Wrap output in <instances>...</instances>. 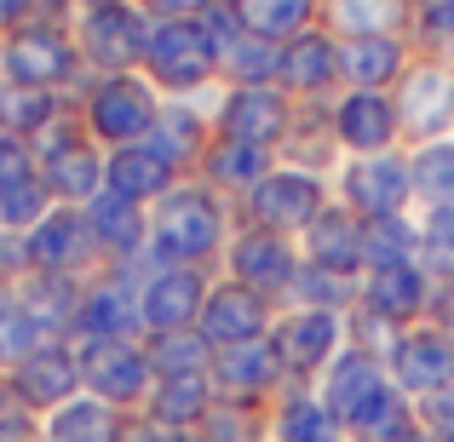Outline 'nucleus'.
<instances>
[{"instance_id":"7c9ffc66","label":"nucleus","mask_w":454,"mask_h":442,"mask_svg":"<svg viewBox=\"0 0 454 442\" xmlns=\"http://www.w3.org/2000/svg\"><path fill=\"white\" fill-rule=\"evenodd\" d=\"M322 29L340 41H368V35H414V0H322Z\"/></svg>"},{"instance_id":"9d476101","label":"nucleus","mask_w":454,"mask_h":442,"mask_svg":"<svg viewBox=\"0 0 454 442\" xmlns=\"http://www.w3.org/2000/svg\"><path fill=\"white\" fill-rule=\"evenodd\" d=\"M305 253L294 236H277V230H259V224H236L231 230V247H224V265L219 276L242 282V288L277 299V305H288V288L294 276H300Z\"/></svg>"},{"instance_id":"f257e3e1","label":"nucleus","mask_w":454,"mask_h":442,"mask_svg":"<svg viewBox=\"0 0 454 442\" xmlns=\"http://www.w3.org/2000/svg\"><path fill=\"white\" fill-rule=\"evenodd\" d=\"M231 230H236V201H224L201 178L173 184L150 207V253L161 265H196V270L224 265Z\"/></svg>"},{"instance_id":"b1692460","label":"nucleus","mask_w":454,"mask_h":442,"mask_svg":"<svg viewBox=\"0 0 454 442\" xmlns=\"http://www.w3.org/2000/svg\"><path fill=\"white\" fill-rule=\"evenodd\" d=\"M81 213H87V224H92V242H98L104 265L121 270V265L150 259V207H138V201L104 190V196H92Z\"/></svg>"},{"instance_id":"4c0bfd02","label":"nucleus","mask_w":454,"mask_h":442,"mask_svg":"<svg viewBox=\"0 0 454 442\" xmlns=\"http://www.w3.org/2000/svg\"><path fill=\"white\" fill-rule=\"evenodd\" d=\"M409 178H414V213L426 207H454V138L409 150Z\"/></svg>"},{"instance_id":"20e7f679","label":"nucleus","mask_w":454,"mask_h":442,"mask_svg":"<svg viewBox=\"0 0 454 442\" xmlns=\"http://www.w3.org/2000/svg\"><path fill=\"white\" fill-rule=\"evenodd\" d=\"M333 201V178L300 173V167H270L242 201H236V224H259V230H277V236H300L322 219V207Z\"/></svg>"},{"instance_id":"6e6d98bb","label":"nucleus","mask_w":454,"mask_h":442,"mask_svg":"<svg viewBox=\"0 0 454 442\" xmlns=\"http://www.w3.org/2000/svg\"><path fill=\"white\" fill-rule=\"evenodd\" d=\"M167 442H201L196 431H167Z\"/></svg>"},{"instance_id":"1a4fd4ad","label":"nucleus","mask_w":454,"mask_h":442,"mask_svg":"<svg viewBox=\"0 0 454 442\" xmlns=\"http://www.w3.org/2000/svg\"><path fill=\"white\" fill-rule=\"evenodd\" d=\"M270 345H277V362L288 374V385H317L322 368L351 345L340 310H300V305H282L277 328H270Z\"/></svg>"},{"instance_id":"4468645a","label":"nucleus","mask_w":454,"mask_h":442,"mask_svg":"<svg viewBox=\"0 0 454 442\" xmlns=\"http://www.w3.org/2000/svg\"><path fill=\"white\" fill-rule=\"evenodd\" d=\"M386 374L409 402L432 397V391H449L454 385V333L437 328V322L403 328L397 339H391V351H386Z\"/></svg>"},{"instance_id":"ea45409f","label":"nucleus","mask_w":454,"mask_h":442,"mask_svg":"<svg viewBox=\"0 0 454 442\" xmlns=\"http://www.w3.org/2000/svg\"><path fill=\"white\" fill-rule=\"evenodd\" d=\"M150 351V368L155 379H190V374H213V345L201 339V328H184V333H155V339H145Z\"/></svg>"},{"instance_id":"bb28decb","label":"nucleus","mask_w":454,"mask_h":442,"mask_svg":"<svg viewBox=\"0 0 454 442\" xmlns=\"http://www.w3.org/2000/svg\"><path fill=\"white\" fill-rule=\"evenodd\" d=\"M150 144L161 150L184 178H196L201 155H207V144H213V104H201V98H167L161 115H155Z\"/></svg>"},{"instance_id":"c756f323","label":"nucleus","mask_w":454,"mask_h":442,"mask_svg":"<svg viewBox=\"0 0 454 442\" xmlns=\"http://www.w3.org/2000/svg\"><path fill=\"white\" fill-rule=\"evenodd\" d=\"M104 161H110V150L92 144V138H81V144L46 155L41 178H46V190H52L58 207H87L92 196H104Z\"/></svg>"},{"instance_id":"72a5a7b5","label":"nucleus","mask_w":454,"mask_h":442,"mask_svg":"<svg viewBox=\"0 0 454 442\" xmlns=\"http://www.w3.org/2000/svg\"><path fill=\"white\" fill-rule=\"evenodd\" d=\"M81 288L87 282L81 276H41V270H29V276L12 288L23 310H29L35 322H41L52 339H69V328H75V305H81Z\"/></svg>"},{"instance_id":"c85d7f7f","label":"nucleus","mask_w":454,"mask_h":442,"mask_svg":"<svg viewBox=\"0 0 454 442\" xmlns=\"http://www.w3.org/2000/svg\"><path fill=\"white\" fill-rule=\"evenodd\" d=\"M414 64V41L403 35H368V41H340V69L345 87L363 92H397L403 69Z\"/></svg>"},{"instance_id":"052dcab7","label":"nucleus","mask_w":454,"mask_h":442,"mask_svg":"<svg viewBox=\"0 0 454 442\" xmlns=\"http://www.w3.org/2000/svg\"><path fill=\"white\" fill-rule=\"evenodd\" d=\"M0 379H6V368H0Z\"/></svg>"},{"instance_id":"cd10ccee","label":"nucleus","mask_w":454,"mask_h":442,"mask_svg":"<svg viewBox=\"0 0 454 442\" xmlns=\"http://www.w3.org/2000/svg\"><path fill=\"white\" fill-rule=\"evenodd\" d=\"M173 184H184V173H178V167L167 161V155L155 150L150 138H145V144L110 150V161H104V190L138 201V207H155V201H161Z\"/></svg>"},{"instance_id":"7ed1b4c3","label":"nucleus","mask_w":454,"mask_h":442,"mask_svg":"<svg viewBox=\"0 0 454 442\" xmlns=\"http://www.w3.org/2000/svg\"><path fill=\"white\" fill-rule=\"evenodd\" d=\"M161 92L145 81V69L133 75H92L81 92V121H87L92 144L121 150V144H145L155 133V115H161Z\"/></svg>"},{"instance_id":"ddd939ff","label":"nucleus","mask_w":454,"mask_h":442,"mask_svg":"<svg viewBox=\"0 0 454 442\" xmlns=\"http://www.w3.org/2000/svg\"><path fill=\"white\" fill-rule=\"evenodd\" d=\"M69 339L87 345V339H145V299H138V276L104 265L87 276L75 305V328Z\"/></svg>"},{"instance_id":"8fccbe9b","label":"nucleus","mask_w":454,"mask_h":442,"mask_svg":"<svg viewBox=\"0 0 454 442\" xmlns=\"http://www.w3.org/2000/svg\"><path fill=\"white\" fill-rule=\"evenodd\" d=\"M213 0H138V12H145L150 23H184V18H201Z\"/></svg>"},{"instance_id":"09e8293b","label":"nucleus","mask_w":454,"mask_h":442,"mask_svg":"<svg viewBox=\"0 0 454 442\" xmlns=\"http://www.w3.org/2000/svg\"><path fill=\"white\" fill-rule=\"evenodd\" d=\"M414 420H420L426 437L449 442V437H454V385H449V391H432V397L414 402Z\"/></svg>"},{"instance_id":"4be33fe9","label":"nucleus","mask_w":454,"mask_h":442,"mask_svg":"<svg viewBox=\"0 0 454 442\" xmlns=\"http://www.w3.org/2000/svg\"><path fill=\"white\" fill-rule=\"evenodd\" d=\"M6 385L29 402L41 420H46V414H58L64 402H75L81 391H87V385H81V356H75V345H69V339H46L29 362L12 368Z\"/></svg>"},{"instance_id":"de8ad7c7","label":"nucleus","mask_w":454,"mask_h":442,"mask_svg":"<svg viewBox=\"0 0 454 442\" xmlns=\"http://www.w3.org/2000/svg\"><path fill=\"white\" fill-rule=\"evenodd\" d=\"M414 52L454 58V0H414Z\"/></svg>"},{"instance_id":"39448f33","label":"nucleus","mask_w":454,"mask_h":442,"mask_svg":"<svg viewBox=\"0 0 454 442\" xmlns=\"http://www.w3.org/2000/svg\"><path fill=\"white\" fill-rule=\"evenodd\" d=\"M87 75L81 64V46L69 29L52 23H18V29L0 41V81L6 87H35V92H69Z\"/></svg>"},{"instance_id":"6ab92c4d","label":"nucleus","mask_w":454,"mask_h":442,"mask_svg":"<svg viewBox=\"0 0 454 442\" xmlns=\"http://www.w3.org/2000/svg\"><path fill=\"white\" fill-rule=\"evenodd\" d=\"M333 138H340L345 161H351V155H391V150H403L397 98H391V92L345 87L340 98H333Z\"/></svg>"},{"instance_id":"a19ab883","label":"nucleus","mask_w":454,"mask_h":442,"mask_svg":"<svg viewBox=\"0 0 454 442\" xmlns=\"http://www.w3.org/2000/svg\"><path fill=\"white\" fill-rule=\"evenodd\" d=\"M236 12L254 35H270V41H294L322 23V0H236Z\"/></svg>"},{"instance_id":"f03ea898","label":"nucleus","mask_w":454,"mask_h":442,"mask_svg":"<svg viewBox=\"0 0 454 442\" xmlns=\"http://www.w3.org/2000/svg\"><path fill=\"white\" fill-rule=\"evenodd\" d=\"M145 81L161 98H201L207 87H219V41L207 35V23H150Z\"/></svg>"},{"instance_id":"a878e982","label":"nucleus","mask_w":454,"mask_h":442,"mask_svg":"<svg viewBox=\"0 0 454 442\" xmlns=\"http://www.w3.org/2000/svg\"><path fill=\"white\" fill-rule=\"evenodd\" d=\"M282 167H300V173H317V178H340L345 167V150L333 138V98L322 104H294V127L277 150Z\"/></svg>"},{"instance_id":"5fc2aeb1","label":"nucleus","mask_w":454,"mask_h":442,"mask_svg":"<svg viewBox=\"0 0 454 442\" xmlns=\"http://www.w3.org/2000/svg\"><path fill=\"white\" fill-rule=\"evenodd\" d=\"M0 442H46L41 431H23V437H0Z\"/></svg>"},{"instance_id":"f8f14e48","label":"nucleus","mask_w":454,"mask_h":442,"mask_svg":"<svg viewBox=\"0 0 454 442\" xmlns=\"http://www.w3.org/2000/svg\"><path fill=\"white\" fill-rule=\"evenodd\" d=\"M294 127V98L282 87H224L213 98V138L277 155Z\"/></svg>"},{"instance_id":"37998d69","label":"nucleus","mask_w":454,"mask_h":442,"mask_svg":"<svg viewBox=\"0 0 454 442\" xmlns=\"http://www.w3.org/2000/svg\"><path fill=\"white\" fill-rule=\"evenodd\" d=\"M64 104H69L64 92H35V87H6V81H0V133L35 138Z\"/></svg>"},{"instance_id":"0eeeda50","label":"nucleus","mask_w":454,"mask_h":442,"mask_svg":"<svg viewBox=\"0 0 454 442\" xmlns=\"http://www.w3.org/2000/svg\"><path fill=\"white\" fill-rule=\"evenodd\" d=\"M397 121H403V150L454 138V58L443 52H414V64L397 81Z\"/></svg>"},{"instance_id":"79ce46f5","label":"nucleus","mask_w":454,"mask_h":442,"mask_svg":"<svg viewBox=\"0 0 454 442\" xmlns=\"http://www.w3.org/2000/svg\"><path fill=\"white\" fill-rule=\"evenodd\" d=\"M420 213H397V219H368V270L386 265H420Z\"/></svg>"},{"instance_id":"bf43d9fd","label":"nucleus","mask_w":454,"mask_h":442,"mask_svg":"<svg viewBox=\"0 0 454 442\" xmlns=\"http://www.w3.org/2000/svg\"><path fill=\"white\" fill-rule=\"evenodd\" d=\"M75 6H104V0H75Z\"/></svg>"},{"instance_id":"aec40b11","label":"nucleus","mask_w":454,"mask_h":442,"mask_svg":"<svg viewBox=\"0 0 454 442\" xmlns=\"http://www.w3.org/2000/svg\"><path fill=\"white\" fill-rule=\"evenodd\" d=\"M356 305L374 310L391 328H414V322H432L437 310V282L426 276V265H386V270H363L356 282Z\"/></svg>"},{"instance_id":"6e6552de","label":"nucleus","mask_w":454,"mask_h":442,"mask_svg":"<svg viewBox=\"0 0 454 442\" xmlns=\"http://www.w3.org/2000/svg\"><path fill=\"white\" fill-rule=\"evenodd\" d=\"M75 356H81L87 397L110 402L115 414H145V402L155 391V368H150L145 339H87V345H75Z\"/></svg>"},{"instance_id":"13d9d810","label":"nucleus","mask_w":454,"mask_h":442,"mask_svg":"<svg viewBox=\"0 0 454 442\" xmlns=\"http://www.w3.org/2000/svg\"><path fill=\"white\" fill-rule=\"evenodd\" d=\"M12 305V288H6V282H0V310H6Z\"/></svg>"},{"instance_id":"412c9836","label":"nucleus","mask_w":454,"mask_h":442,"mask_svg":"<svg viewBox=\"0 0 454 442\" xmlns=\"http://www.w3.org/2000/svg\"><path fill=\"white\" fill-rule=\"evenodd\" d=\"M213 391L219 402H242V408H265L288 391V374L277 362V345L259 339V345H231V351L213 356Z\"/></svg>"},{"instance_id":"5701e85b","label":"nucleus","mask_w":454,"mask_h":442,"mask_svg":"<svg viewBox=\"0 0 454 442\" xmlns=\"http://www.w3.org/2000/svg\"><path fill=\"white\" fill-rule=\"evenodd\" d=\"M300 253H305V265H322V270H333V276L363 282V270H368V224L333 196L328 207H322V219L300 236Z\"/></svg>"},{"instance_id":"a18cd8bd","label":"nucleus","mask_w":454,"mask_h":442,"mask_svg":"<svg viewBox=\"0 0 454 442\" xmlns=\"http://www.w3.org/2000/svg\"><path fill=\"white\" fill-rule=\"evenodd\" d=\"M201 442H270V414L242 408V402H213V414L201 420Z\"/></svg>"},{"instance_id":"c03bdc74","label":"nucleus","mask_w":454,"mask_h":442,"mask_svg":"<svg viewBox=\"0 0 454 442\" xmlns=\"http://www.w3.org/2000/svg\"><path fill=\"white\" fill-rule=\"evenodd\" d=\"M288 305H300V310H340V316H351V310H356V282L333 276V270H322V265H300V276H294V288H288Z\"/></svg>"},{"instance_id":"4d7b16f0","label":"nucleus","mask_w":454,"mask_h":442,"mask_svg":"<svg viewBox=\"0 0 454 442\" xmlns=\"http://www.w3.org/2000/svg\"><path fill=\"white\" fill-rule=\"evenodd\" d=\"M403 442H437V437H426V431H420V425H414V431H409V437H403Z\"/></svg>"},{"instance_id":"f704fd0d","label":"nucleus","mask_w":454,"mask_h":442,"mask_svg":"<svg viewBox=\"0 0 454 442\" xmlns=\"http://www.w3.org/2000/svg\"><path fill=\"white\" fill-rule=\"evenodd\" d=\"M282 75V41H270V35H231V41L219 46V87H277Z\"/></svg>"},{"instance_id":"2f4dec72","label":"nucleus","mask_w":454,"mask_h":442,"mask_svg":"<svg viewBox=\"0 0 454 442\" xmlns=\"http://www.w3.org/2000/svg\"><path fill=\"white\" fill-rule=\"evenodd\" d=\"M219 391H213V374H190V379H155L145 414L161 431H201V420L213 414Z\"/></svg>"},{"instance_id":"2eb2a0df","label":"nucleus","mask_w":454,"mask_h":442,"mask_svg":"<svg viewBox=\"0 0 454 442\" xmlns=\"http://www.w3.org/2000/svg\"><path fill=\"white\" fill-rule=\"evenodd\" d=\"M277 316H282L277 299L242 288V282H231V276H213L207 305H201V322H196V328H201V339H207L213 351H231V345H259V339H270Z\"/></svg>"},{"instance_id":"e433bc0d","label":"nucleus","mask_w":454,"mask_h":442,"mask_svg":"<svg viewBox=\"0 0 454 442\" xmlns=\"http://www.w3.org/2000/svg\"><path fill=\"white\" fill-rule=\"evenodd\" d=\"M115 431H121V414H115L110 402L87 397V391L41 420V437L46 442H115Z\"/></svg>"},{"instance_id":"a211bd4d","label":"nucleus","mask_w":454,"mask_h":442,"mask_svg":"<svg viewBox=\"0 0 454 442\" xmlns=\"http://www.w3.org/2000/svg\"><path fill=\"white\" fill-rule=\"evenodd\" d=\"M277 87L288 92L294 104H322L345 92V69H340V35L333 29H305L294 41H282V75Z\"/></svg>"},{"instance_id":"49530a36","label":"nucleus","mask_w":454,"mask_h":442,"mask_svg":"<svg viewBox=\"0 0 454 442\" xmlns=\"http://www.w3.org/2000/svg\"><path fill=\"white\" fill-rule=\"evenodd\" d=\"M46 339H52V333H46L41 322H35L29 310L18 305V299H12V305L0 310V368H6V374H12L18 362H29V356L41 351Z\"/></svg>"},{"instance_id":"423d86ee","label":"nucleus","mask_w":454,"mask_h":442,"mask_svg":"<svg viewBox=\"0 0 454 442\" xmlns=\"http://www.w3.org/2000/svg\"><path fill=\"white\" fill-rule=\"evenodd\" d=\"M75 46L81 64L92 75H133L145 69V46H150V18L138 12V0H104V6H81L75 12Z\"/></svg>"},{"instance_id":"680f3d73","label":"nucleus","mask_w":454,"mask_h":442,"mask_svg":"<svg viewBox=\"0 0 454 442\" xmlns=\"http://www.w3.org/2000/svg\"><path fill=\"white\" fill-rule=\"evenodd\" d=\"M449 442H454V437H449Z\"/></svg>"},{"instance_id":"603ef678","label":"nucleus","mask_w":454,"mask_h":442,"mask_svg":"<svg viewBox=\"0 0 454 442\" xmlns=\"http://www.w3.org/2000/svg\"><path fill=\"white\" fill-rule=\"evenodd\" d=\"M18 23H29V0H0V41H6Z\"/></svg>"},{"instance_id":"dca6fc26","label":"nucleus","mask_w":454,"mask_h":442,"mask_svg":"<svg viewBox=\"0 0 454 442\" xmlns=\"http://www.w3.org/2000/svg\"><path fill=\"white\" fill-rule=\"evenodd\" d=\"M23 253H29V270L41 276H81L87 282L92 270H104L98 242H92V224L81 207H52L29 236H23Z\"/></svg>"},{"instance_id":"3c124183","label":"nucleus","mask_w":454,"mask_h":442,"mask_svg":"<svg viewBox=\"0 0 454 442\" xmlns=\"http://www.w3.org/2000/svg\"><path fill=\"white\" fill-rule=\"evenodd\" d=\"M115 442H167V431L150 420V414H121V431H115Z\"/></svg>"},{"instance_id":"c9c22d12","label":"nucleus","mask_w":454,"mask_h":442,"mask_svg":"<svg viewBox=\"0 0 454 442\" xmlns=\"http://www.w3.org/2000/svg\"><path fill=\"white\" fill-rule=\"evenodd\" d=\"M414 425H420V420H414V402L386 379V385H380L374 397L345 420V437H351V442H403Z\"/></svg>"},{"instance_id":"f3484780","label":"nucleus","mask_w":454,"mask_h":442,"mask_svg":"<svg viewBox=\"0 0 454 442\" xmlns=\"http://www.w3.org/2000/svg\"><path fill=\"white\" fill-rule=\"evenodd\" d=\"M213 270L196 265H155L145 282H138V299H145V339L155 333H184L201 322V305H207Z\"/></svg>"},{"instance_id":"473e14b6","label":"nucleus","mask_w":454,"mask_h":442,"mask_svg":"<svg viewBox=\"0 0 454 442\" xmlns=\"http://www.w3.org/2000/svg\"><path fill=\"white\" fill-rule=\"evenodd\" d=\"M277 167V155H265V150H247V144H231V138H213L207 155H201V167H196V178L207 190H219L224 201H242L247 190L259 184V178Z\"/></svg>"},{"instance_id":"9b49d317","label":"nucleus","mask_w":454,"mask_h":442,"mask_svg":"<svg viewBox=\"0 0 454 442\" xmlns=\"http://www.w3.org/2000/svg\"><path fill=\"white\" fill-rule=\"evenodd\" d=\"M333 196L356 213V219H397L414 213V178H409V150L391 155H351L333 178Z\"/></svg>"},{"instance_id":"864d4df0","label":"nucleus","mask_w":454,"mask_h":442,"mask_svg":"<svg viewBox=\"0 0 454 442\" xmlns=\"http://www.w3.org/2000/svg\"><path fill=\"white\" fill-rule=\"evenodd\" d=\"M300 442H351V437H345L340 425H328V431H317V437H300Z\"/></svg>"},{"instance_id":"393cba45","label":"nucleus","mask_w":454,"mask_h":442,"mask_svg":"<svg viewBox=\"0 0 454 442\" xmlns=\"http://www.w3.org/2000/svg\"><path fill=\"white\" fill-rule=\"evenodd\" d=\"M386 379H391V374H386V356H380V351L345 345V351L333 356L328 368H322V379H317L310 391L322 397V408H328V414H333V425L345 431V420H351V414L363 408V402L374 397V391L386 385Z\"/></svg>"},{"instance_id":"58836bf2","label":"nucleus","mask_w":454,"mask_h":442,"mask_svg":"<svg viewBox=\"0 0 454 442\" xmlns=\"http://www.w3.org/2000/svg\"><path fill=\"white\" fill-rule=\"evenodd\" d=\"M52 207H58V201H52V190H46L41 167H35V173H12V178H0V230L29 236Z\"/></svg>"}]
</instances>
